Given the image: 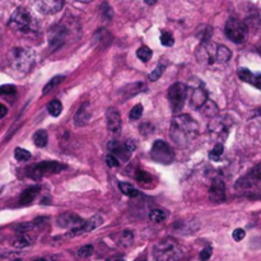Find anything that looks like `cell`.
Instances as JSON below:
<instances>
[{"instance_id":"obj_23","label":"cell","mask_w":261,"mask_h":261,"mask_svg":"<svg viewBox=\"0 0 261 261\" xmlns=\"http://www.w3.org/2000/svg\"><path fill=\"white\" fill-rule=\"evenodd\" d=\"M33 142L38 148H44L47 144V133L45 130H38L33 135Z\"/></svg>"},{"instance_id":"obj_12","label":"cell","mask_w":261,"mask_h":261,"mask_svg":"<svg viewBox=\"0 0 261 261\" xmlns=\"http://www.w3.org/2000/svg\"><path fill=\"white\" fill-rule=\"evenodd\" d=\"M209 199L213 203H222L226 200V185L220 179L213 181L212 188L209 190Z\"/></svg>"},{"instance_id":"obj_5","label":"cell","mask_w":261,"mask_h":261,"mask_svg":"<svg viewBox=\"0 0 261 261\" xmlns=\"http://www.w3.org/2000/svg\"><path fill=\"white\" fill-rule=\"evenodd\" d=\"M186 96H188V88L184 83L177 82L172 84L168 90V101L171 105V109L175 114H179L183 110L185 104Z\"/></svg>"},{"instance_id":"obj_42","label":"cell","mask_w":261,"mask_h":261,"mask_svg":"<svg viewBox=\"0 0 261 261\" xmlns=\"http://www.w3.org/2000/svg\"><path fill=\"white\" fill-rule=\"evenodd\" d=\"M106 163H107V166H109V167H119L120 162H119V159H117V158L115 157V155L109 154L106 157Z\"/></svg>"},{"instance_id":"obj_14","label":"cell","mask_w":261,"mask_h":261,"mask_svg":"<svg viewBox=\"0 0 261 261\" xmlns=\"http://www.w3.org/2000/svg\"><path fill=\"white\" fill-rule=\"evenodd\" d=\"M65 28H64L63 26H56L55 28H52L51 33H50V45H51L52 49H56V47H60L65 42Z\"/></svg>"},{"instance_id":"obj_32","label":"cell","mask_w":261,"mask_h":261,"mask_svg":"<svg viewBox=\"0 0 261 261\" xmlns=\"http://www.w3.org/2000/svg\"><path fill=\"white\" fill-rule=\"evenodd\" d=\"M14 157L19 162H26V160H28L31 158V153L28 150L23 149V148H17L14 150Z\"/></svg>"},{"instance_id":"obj_18","label":"cell","mask_w":261,"mask_h":261,"mask_svg":"<svg viewBox=\"0 0 261 261\" xmlns=\"http://www.w3.org/2000/svg\"><path fill=\"white\" fill-rule=\"evenodd\" d=\"M102 224H104V219H102V217H100V215H93V217L90 218L87 222H84L82 229H80V234L85 233V232L93 231V229L101 227Z\"/></svg>"},{"instance_id":"obj_15","label":"cell","mask_w":261,"mask_h":261,"mask_svg":"<svg viewBox=\"0 0 261 261\" xmlns=\"http://www.w3.org/2000/svg\"><path fill=\"white\" fill-rule=\"evenodd\" d=\"M208 101V93L205 92L204 88L198 87L193 91L190 97V104L193 105L195 109H202Z\"/></svg>"},{"instance_id":"obj_34","label":"cell","mask_w":261,"mask_h":261,"mask_svg":"<svg viewBox=\"0 0 261 261\" xmlns=\"http://www.w3.org/2000/svg\"><path fill=\"white\" fill-rule=\"evenodd\" d=\"M93 251H95V248H93L92 245H85V246H83V247L79 248L78 256L79 257H83V258L90 257V256L93 253Z\"/></svg>"},{"instance_id":"obj_48","label":"cell","mask_w":261,"mask_h":261,"mask_svg":"<svg viewBox=\"0 0 261 261\" xmlns=\"http://www.w3.org/2000/svg\"><path fill=\"white\" fill-rule=\"evenodd\" d=\"M116 261H124V260H116Z\"/></svg>"},{"instance_id":"obj_36","label":"cell","mask_w":261,"mask_h":261,"mask_svg":"<svg viewBox=\"0 0 261 261\" xmlns=\"http://www.w3.org/2000/svg\"><path fill=\"white\" fill-rule=\"evenodd\" d=\"M143 115V106L142 105H136V106H134L133 109H131L130 114H129V117H130L131 120H139L140 117H142Z\"/></svg>"},{"instance_id":"obj_19","label":"cell","mask_w":261,"mask_h":261,"mask_svg":"<svg viewBox=\"0 0 261 261\" xmlns=\"http://www.w3.org/2000/svg\"><path fill=\"white\" fill-rule=\"evenodd\" d=\"M38 193H40V188H38V186H31V188H28L27 190L23 191L22 195H21V199H19V200H21V204H31L36 199Z\"/></svg>"},{"instance_id":"obj_10","label":"cell","mask_w":261,"mask_h":261,"mask_svg":"<svg viewBox=\"0 0 261 261\" xmlns=\"http://www.w3.org/2000/svg\"><path fill=\"white\" fill-rule=\"evenodd\" d=\"M218 45L213 44V42H202L196 47V59L199 60V63L207 64V65H212L215 63V51H217Z\"/></svg>"},{"instance_id":"obj_46","label":"cell","mask_w":261,"mask_h":261,"mask_svg":"<svg viewBox=\"0 0 261 261\" xmlns=\"http://www.w3.org/2000/svg\"><path fill=\"white\" fill-rule=\"evenodd\" d=\"M136 261H147V260H145V257H139Z\"/></svg>"},{"instance_id":"obj_37","label":"cell","mask_w":261,"mask_h":261,"mask_svg":"<svg viewBox=\"0 0 261 261\" xmlns=\"http://www.w3.org/2000/svg\"><path fill=\"white\" fill-rule=\"evenodd\" d=\"M248 177L255 180V181H261V163L256 164V166L251 169L250 173H248Z\"/></svg>"},{"instance_id":"obj_13","label":"cell","mask_w":261,"mask_h":261,"mask_svg":"<svg viewBox=\"0 0 261 261\" xmlns=\"http://www.w3.org/2000/svg\"><path fill=\"white\" fill-rule=\"evenodd\" d=\"M106 120L107 128H109V130L111 133H120V130H121V116H120V112L115 107H111V109L107 110Z\"/></svg>"},{"instance_id":"obj_27","label":"cell","mask_w":261,"mask_h":261,"mask_svg":"<svg viewBox=\"0 0 261 261\" xmlns=\"http://www.w3.org/2000/svg\"><path fill=\"white\" fill-rule=\"evenodd\" d=\"M223 152H224L223 144H222V143H218V144L215 145L212 150H210L209 158L212 160H214V162H218V160L222 158V155H223Z\"/></svg>"},{"instance_id":"obj_21","label":"cell","mask_w":261,"mask_h":261,"mask_svg":"<svg viewBox=\"0 0 261 261\" xmlns=\"http://www.w3.org/2000/svg\"><path fill=\"white\" fill-rule=\"evenodd\" d=\"M47 111L51 116L57 117L61 112H63V105L61 102L57 101V100H52L49 105H47Z\"/></svg>"},{"instance_id":"obj_35","label":"cell","mask_w":261,"mask_h":261,"mask_svg":"<svg viewBox=\"0 0 261 261\" xmlns=\"http://www.w3.org/2000/svg\"><path fill=\"white\" fill-rule=\"evenodd\" d=\"M163 70H164V66L163 65H158L157 68L154 69V70L150 71L149 76H148L150 82H155V80H158V79L160 78V75L163 74Z\"/></svg>"},{"instance_id":"obj_40","label":"cell","mask_w":261,"mask_h":261,"mask_svg":"<svg viewBox=\"0 0 261 261\" xmlns=\"http://www.w3.org/2000/svg\"><path fill=\"white\" fill-rule=\"evenodd\" d=\"M245 234H246L245 231H243L242 228H237V229H234L233 233H232V237H233L234 241L238 242V241H242V239L245 238Z\"/></svg>"},{"instance_id":"obj_28","label":"cell","mask_w":261,"mask_h":261,"mask_svg":"<svg viewBox=\"0 0 261 261\" xmlns=\"http://www.w3.org/2000/svg\"><path fill=\"white\" fill-rule=\"evenodd\" d=\"M237 75H238V78L241 79V80H243V82L251 84V82H252L253 75H255V74H253L251 70H248V69L241 68V69H238V71H237Z\"/></svg>"},{"instance_id":"obj_24","label":"cell","mask_w":261,"mask_h":261,"mask_svg":"<svg viewBox=\"0 0 261 261\" xmlns=\"http://www.w3.org/2000/svg\"><path fill=\"white\" fill-rule=\"evenodd\" d=\"M119 188L120 190L123 191V194H125L129 198H135V196L139 195V191L133 185H130L128 183H120Z\"/></svg>"},{"instance_id":"obj_38","label":"cell","mask_w":261,"mask_h":261,"mask_svg":"<svg viewBox=\"0 0 261 261\" xmlns=\"http://www.w3.org/2000/svg\"><path fill=\"white\" fill-rule=\"evenodd\" d=\"M133 238H134L133 231H124L123 234H121V241L125 243V246L130 245V243L133 242Z\"/></svg>"},{"instance_id":"obj_17","label":"cell","mask_w":261,"mask_h":261,"mask_svg":"<svg viewBox=\"0 0 261 261\" xmlns=\"http://www.w3.org/2000/svg\"><path fill=\"white\" fill-rule=\"evenodd\" d=\"M109 149H110V152L114 153L112 155H115L116 158L120 157V159H123V160H128L131 155L130 153L126 152L124 144H120L119 142H115V140H112V142L109 143Z\"/></svg>"},{"instance_id":"obj_43","label":"cell","mask_w":261,"mask_h":261,"mask_svg":"<svg viewBox=\"0 0 261 261\" xmlns=\"http://www.w3.org/2000/svg\"><path fill=\"white\" fill-rule=\"evenodd\" d=\"M251 84H252L253 87L257 88V90L261 91V74L253 75V79H252V82H251Z\"/></svg>"},{"instance_id":"obj_11","label":"cell","mask_w":261,"mask_h":261,"mask_svg":"<svg viewBox=\"0 0 261 261\" xmlns=\"http://www.w3.org/2000/svg\"><path fill=\"white\" fill-rule=\"evenodd\" d=\"M64 7V2L61 0H44V2H37L36 8L38 12L45 16H52V14L59 13Z\"/></svg>"},{"instance_id":"obj_47","label":"cell","mask_w":261,"mask_h":261,"mask_svg":"<svg viewBox=\"0 0 261 261\" xmlns=\"http://www.w3.org/2000/svg\"><path fill=\"white\" fill-rule=\"evenodd\" d=\"M33 261H47V260H45V258H36V260Z\"/></svg>"},{"instance_id":"obj_29","label":"cell","mask_w":261,"mask_h":261,"mask_svg":"<svg viewBox=\"0 0 261 261\" xmlns=\"http://www.w3.org/2000/svg\"><path fill=\"white\" fill-rule=\"evenodd\" d=\"M136 56L142 60V61L147 63V61L150 60V57H152V50L147 46H142L140 49L136 50Z\"/></svg>"},{"instance_id":"obj_7","label":"cell","mask_w":261,"mask_h":261,"mask_svg":"<svg viewBox=\"0 0 261 261\" xmlns=\"http://www.w3.org/2000/svg\"><path fill=\"white\" fill-rule=\"evenodd\" d=\"M57 224L63 228H68L70 231V236H78L80 234L84 220H82L74 213H64L57 218Z\"/></svg>"},{"instance_id":"obj_6","label":"cell","mask_w":261,"mask_h":261,"mask_svg":"<svg viewBox=\"0 0 261 261\" xmlns=\"http://www.w3.org/2000/svg\"><path fill=\"white\" fill-rule=\"evenodd\" d=\"M150 157L154 162L160 164H169L173 162L175 154L173 150L171 149L168 144L163 140H157L153 144L152 150H150Z\"/></svg>"},{"instance_id":"obj_26","label":"cell","mask_w":261,"mask_h":261,"mask_svg":"<svg viewBox=\"0 0 261 261\" xmlns=\"http://www.w3.org/2000/svg\"><path fill=\"white\" fill-rule=\"evenodd\" d=\"M64 79H65V76H64V75L54 76V78H52L51 80H50V82L47 83V84L44 87V91H42V92H44V95H47V93L51 92V91L54 90V88L56 87V85H59L60 83L63 82Z\"/></svg>"},{"instance_id":"obj_4","label":"cell","mask_w":261,"mask_h":261,"mask_svg":"<svg viewBox=\"0 0 261 261\" xmlns=\"http://www.w3.org/2000/svg\"><path fill=\"white\" fill-rule=\"evenodd\" d=\"M227 37L231 40L234 44H242L247 38V26L243 22L238 21L236 18H229L226 23V28H224Z\"/></svg>"},{"instance_id":"obj_44","label":"cell","mask_w":261,"mask_h":261,"mask_svg":"<svg viewBox=\"0 0 261 261\" xmlns=\"http://www.w3.org/2000/svg\"><path fill=\"white\" fill-rule=\"evenodd\" d=\"M124 147H125V149H126V152L128 153H133L134 150H135V148H136V145H135V143L134 142H131V140H128V142L125 143V144H124Z\"/></svg>"},{"instance_id":"obj_22","label":"cell","mask_w":261,"mask_h":261,"mask_svg":"<svg viewBox=\"0 0 261 261\" xmlns=\"http://www.w3.org/2000/svg\"><path fill=\"white\" fill-rule=\"evenodd\" d=\"M149 218L154 223H163L167 219V213L162 209H153L149 213Z\"/></svg>"},{"instance_id":"obj_3","label":"cell","mask_w":261,"mask_h":261,"mask_svg":"<svg viewBox=\"0 0 261 261\" xmlns=\"http://www.w3.org/2000/svg\"><path fill=\"white\" fill-rule=\"evenodd\" d=\"M9 27L18 32L30 33L37 30V22L27 9L18 8L9 19Z\"/></svg>"},{"instance_id":"obj_45","label":"cell","mask_w":261,"mask_h":261,"mask_svg":"<svg viewBox=\"0 0 261 261\" xmlns=\"http://www.w3.org/2000/svg\"><path fill=\"white\" fill-rule=\"evenodd\" d=\"M8 114V109H7L4 105H0V119H3V117L7 116Z\"/></svg>"},{"instance_id":"obj_8","label":"cell","mask_w":261,"mask_h":261,"mask_svg":"<svg viewBox=\"0 0 261 261\" xmlns=\"http://www.w3.org/2000/svg\"><path fill=\"white\" fill-rule=\"evenodd\" d=\"M66 169V166L60 162H41L37 166H35L31 172V176L33 179H41V177L46 176V175H56L60 173L61 171Z\"/></svg>"},{"instance_id":"obj_2","label":"cell","mask_w":261,"mask_h":261,"mask_svg":"<svg viewBox=\"0 0 261 261\" xmlns=\"http://www.w3.org/2000/svg\"><path fill=\"white\" fill-rule=\"evenodd\" d=\"M153 255L155 261H179L183 251L173 238H164L154 246Z\"/></svg>"},{"instance_id":"obj_39","label":"cell","mask_w":261,"mask_h":261,"mask_svg":"<svg viewBox=\"0 0 261 261\" xmlns=\"http://www.w3.org/2000/svg\"><path fill=\"white\" fill-rule=\"evenodd\" d=\"M16 93V87L12 84H4L0 87V95L3 96H9V95H14Z\"/></svg>"},{"instance_id":"obj_9","label":"cell","mask_w":261,"mask_h":261,"mask_svg":"<svg viewBox=\"0 0 261 261\" xmlns=\"http://www.w3.org/2000/svg\"><path fill=\"white\" fill-rule=\"evenodd\" d=\"M33 61H35V55H33V52L31 50H14L13 65L17 70L28 71L32 68Z\"/></svg>"},{"instance_id":"obj_20","label":"cell","mask_w":261,"mask_h":261,"mask_svg":"<svg viewBox=\"0 0 261 261\" xmlns=\"http://www.w3.org/2000/svg\"><path fill=\"white\" fill-rule=\"evenodd\" d=\"M232 56L231 50L224 45H218L217 51H215V61L218 63H227Z\"/></svg>"},{"instance_id":"obj_31","label":"cell","mask_w":261,"mask_h":261,"mask_svg":"<svg viewBox=\"0 0 261 261\" xmlns=\"http://www.w3.org/2000/svg\"><path fill=\"white\" fill-rule=\"evenodd\" d=\"M160 44L166 47L173 46L175 44L173 36H172L169 32H167V31H162V33H160Z\"/></svg>"},{"instance_id":"obj_16","label":"cell","mask_w":261,"mask_h":261,"mask_svg":"<svg viewBox=\"0 0 261 261\" xmlns=\"http://www.w3.org/2000/svg\"><path fill=\"white\" fill-rule=\"evenodd\" d=\"M91 119V112H90V104L85 102L82 106L79 107V110L76 111L75 116H74V123L76 126H84L88 123V120Z\"/></svg>"},{"instance_id":"obj_30","label":"cell","mask_w":261,"mask_h":261,"mask_svg":"<svg viewBox=\"0 0 261 261\" xmlns=\"http://www.w3.org/2000/svg\"><path fill=\"white\" fill-rule=\"evenodd\" d=\"M218 112V107L217 105L214 104V102L212 101H207L205 102V105L203 106V114L205 115V116H215Z\"/></svg>"},{"instance_id":"obj_33","label":"cell","mask_w":261,"mask_h":261,"mask_svg":"<svg viewBox=\"0 0 261 261\" xmlns=\"http://www.w3.org/2000/svg\"><path fill=\"white\" fill-rule=\"evenodd\" d=\"M152 176L145 171H138L136 173V181L140 184H152Z\"/></svg>"},{"instance_id":"obj_1","label":"cell","mask_w":261,"mask_h":261,"mask_svg":"<svg viewBox=\"0 0 261 261\" xmlns=\"http://www.w3.org/2000/svg\"><path fill=\"white\" fill-rule=\"evenodd\" d=\"M199 135V125L189 115H177L172 119L169 136L177 145L185 147Z\"/></svg>"},{"instance_id":"obj_41","label":"cell","mask_w":261,"mask_h":261,"mask_svg":"<svg viewBox=\"0 0 261 261\" xmlns=\"http://www.w3.org/2000/svg\"><path fill=\"white\" fill-rule=\"evenodd\" d=\"M212 252H213L212 247H210V246H207V247L200 252V260L208 261L210 258V256H212Z\"/></svg>"},{"instance_id":"obj_25","label":"cell","mask_w":261,"mask_h":261,"mask_svg":"<svg viewBox=\"0 0 261 261\" xmlns=\"http://www.w3.org/2000/svg\"><path fill=\"white\" fill-rule=\"evenodd\" d=\"M31 243H32V238H30L27 234H22V236H19L18 238L14 239L13 246L16 248H26L31 246Z\"/></svg>"}]
</instances>
